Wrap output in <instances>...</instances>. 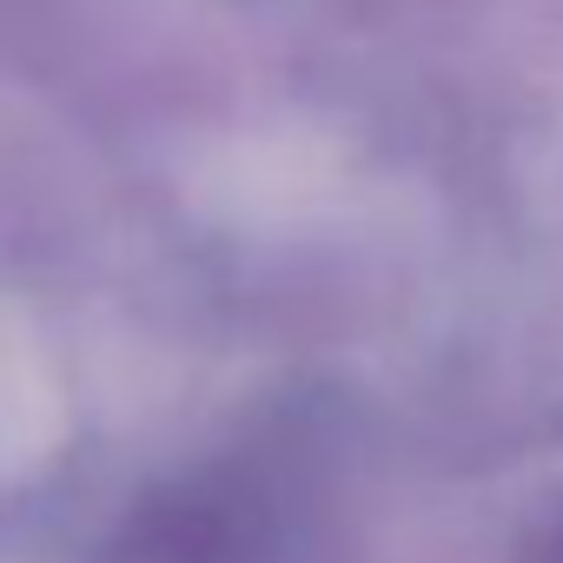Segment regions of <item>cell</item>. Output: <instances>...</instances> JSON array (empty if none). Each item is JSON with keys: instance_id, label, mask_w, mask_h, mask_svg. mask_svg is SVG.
<instances>
[{"instance_id": "6da1fadb", "label": "cell", "mask_w": 563, "mask_h": 563, "mask_svg": "<svg viewBox=\"0 0 563 563\" xmlns=\"http://www.w3.org/2000/svg\"><path fill=\"white\" fill-rule=\"evenodd\" d=\"M126 543L140 563H252L265 550V510L232 484H179L133 517Z\"/></svg>"}, {"instance_id": "7a4b0ae2", "label": "cell", "mask_w": 563, "mask_h": 563, "mask_svg": "<svg viewBox=\"0 0 563 563\" xmlns=\"http://www.w3.org/2000/svg\"><path fill=\"white\" fill-rule=\"evenodd\" d=\"M537 563H563V517H556V523H550V543H543V550H537Z\"/></svg>"}]
</instances>
